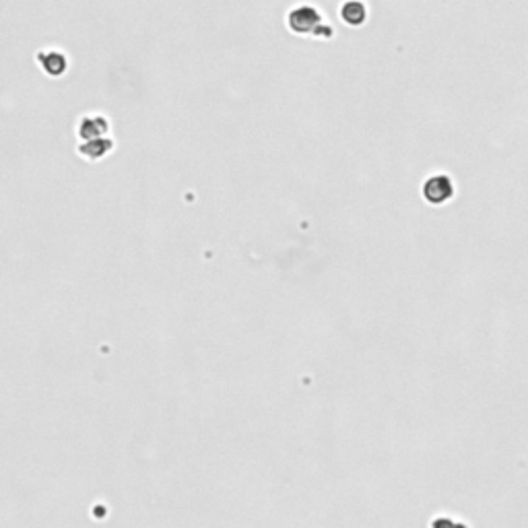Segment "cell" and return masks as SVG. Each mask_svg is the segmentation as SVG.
<instances>
[{"label":"cell","instance_id":"1","mask_svg":"<svg viewBox=\"0 0 528 528\" xmlns=\"http://www.w3.org/2000/svg\"><path fill=\"white\" fill-rule=\"evenodd\" d=\"M320 23H322V15L312 4H297L287 13V29L293 31L295 35L314 33Z\"/></svg>","mask_w":528,"mask_h":528},{"label":"cell","instance_id":"2","mask_svg":"<svg viewBox=\"0 0 528 528\" xmlns=\"http://www.w3.org/2000/svg\"><path fill=\"white\" fill-rule=\"evenodd\" d=\"M454 196V184L448 176H432L423 184V198L430 205H444Z\"/></svg>","mask_w":528,"mask_h":528},{"label":"cell","instance_id":"3","mask_svg":"<svg viewBox=\"0 0 528 528\" xmlns=\"http://www.w3.org/2000/svg\"><path fill=\"white\" fill-rule=\"evenodd\" d=\"M35 60H38L40 69L46 72L48 76H52V79H60V76H64L67 71H69V58H67V54L62 50H42V52H38Z\"/></svg>","mask_w":528,"mask_h":528},{"label":"cell","instance_id":"4","mask_svg":"<svg viewBox=\"0 0 528 528\" xmlns=\"http://www.w3.org/2000/svg\"><path fill=\"white\" fill-rule=\"evenodd\" d=\"M105 132H110V122L101 114H87L83 116L79 126H76V134L81 141H91L97 137H105Z\"/></svg>","mask_w":528,"mask_h":528},{"label":"cell","instance_id":"5","mask_svg":"<svg viewBox=\"0 0 528 528\" xmlns=\"http://www.w3.org/2000/svg\"><path fill=\"white\" fill-rule=\"evenodd\" d=\"M114 149V141L108 139V137H97V139H91V141H83L79 144V155L85 157L87 161H97V159H103L108 153H112Z\"/></svg>","mask_w":528,"mask_h":528},{"label":"cell","instance_id":"6","mask_svg":"<svg viewBox=\"0 0 528 528\" xmlns=\"http://www.w3.org/2000/svg\"><path fill=\"white\" fill-rule=\"evenodd\" d=\"M340 19L349 27H360L367 21V6L363 0H345L340 4Z\"/></svg>","mask_w":528,"mask_h":528}]
</instances>
